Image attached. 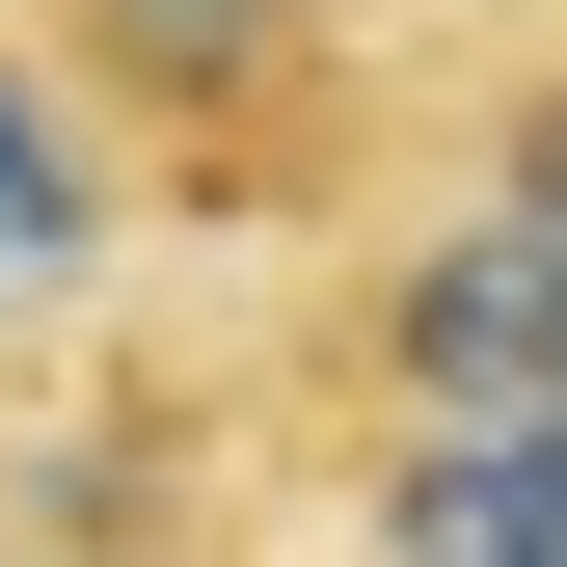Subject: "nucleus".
<instances>
[{
  "label": "nucleus",
  "mask_w": 567,
  "mask_h": 567,
  "mask_svg": "<svg viewBox=\"0 0 567 567\" xmlns=\"http://www.w3.org/2000/svg\"><path fill=\"white\" fill-rule=\"evenodd\" d=\"M54 82L189 189H298V135L351 109V0H28Z\"/></svg>",
  "instance_id": "f257e3e1"
},
{
  "label": "nucleus",
  "mask_w": 567,
  "mask_h": 567,
  "mask_svg": "<svg viewBox=\"0 0 567 567\" xmlns=\"http://www.w3.org/2000/svg\"><path fill=\"white\" fill-rule=\"evenodd\" d=\"M135 217V163H109V109L54 82V54H0V298H82Z\"/></svg>",
  "instance_id": "7ed1b4c3"
},
{
  "label": "nucleus",
  "mask_w": 567,
  "mask_h": 567,
  "mask_svg": "<svg viewBox=\"0 0 567 567\" xmlns=\"http://www.w3.org/2000/svg\"><path fill=\"white\" fill-rule=\"evenodd\" d=\"M379 540H567V405H460L379 460Z\"/></svg>",
  "instance_id": "20e7f679"
},
{
  "label": "nucleus",
  "mask_w": 567,
  "mask_h": 567,
  "mask_svg": "<svg viewBox=\"0 0 567 567\" xmlns=\"http://www.w3.org/2000/svg\"><path fill=\"white\" fill-rule=\"evenodd\" d=\"M486 189H514V217H567V54H540L514 109H486Z\"/></svg>",
  "instance_id": "39448f33"
},
{
  "label": "nucleus",
  "mask_w": 567,
  "mask_h": 567,
  "mask_svg": "<svg viewBox=\"0 0 567 567\" xmlns=\"http://www.w3.org/2000/svg\"><path fill=\"white\" fill-rule=\"evenodd\" d=\"M351 405H405V433H460V405H567V217H433L351 298Z\"/></svg>",
  "instance_id": "f03ea898"
}]
</instances>
